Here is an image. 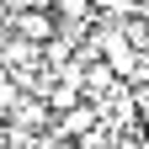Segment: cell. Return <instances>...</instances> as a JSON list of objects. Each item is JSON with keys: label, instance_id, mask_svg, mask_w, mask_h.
Returning <instances> with one entry per match:
<instances>
[{"label": "cell", "instance_id": "obj_1", "mask_svg": "<svg viewBox=\"0 0 149 149\" xmlns=\"http://www.w3.org/2000/svg\"><path fill=\"white\" fill-rule=\"evenodd\" d=\"M16 37H22V43L27 48H48L53 43V37H59V27H53V16L48 11H16Z\"/></svg>", "mask_w": 149, "mask_h": 149}, {"label": "cell", "instance_id": "obj_2", "mask_svg": "<svg viewBox=\"0 0 149 149\" xmlns=\"http://www.w3.org/2000/svg\"><path fill=\"white\" fill-rule=\"evenodd\" d=\"M91 128H96V107L91 101H74L69 112H59V133L64 139H85Z\"/></svg>", "mask_w": 149, "mask_h": 149}, {"label": "cell", "instance_id": "obj_3", "mask_svg": "<svg viewBox=\"0 0 149 149\" xmlns=\"http://www.w3.org/2000/svg\"><path fill=\"white\" fill-rule=\"evenodd\" d=\"M48 6L59 11V16H69V22H80V16L91 11V0H48Z\"/></svg>", "mask_w": 149, "mask_h": 149}, {"label": "cell", "instance_id": "obj_4", "mask_svg": "<svg viewBox=\"0 0 149 149\" xmlns=\"http://www.w3.org/2000/svg\"><path fill=\"white\" fill-rule=\"evenodd\" d=\"M27 11H48V0H27Z\"/></svg>", "mask_w": 149, "mask_h": 149}]
</instances>
